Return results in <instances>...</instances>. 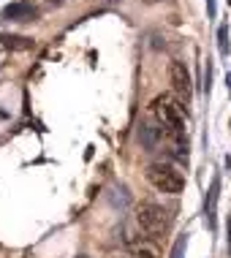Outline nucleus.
<instances>
[{
    "label": "nucleus",
    "instance_id": "1",
    "mask_svg": "<svg viewBox=\"0 0 231 258\" xmlns=\"http://www.w3.org/2000/svg\"><path fill=\"white\" fill-rule=\"evenodd\" d=\"M152 117L158 120L160 128H169V131H185V120H188V111L183 106V101L174 98L171 93L155 95L150 103Z\"/></svg>",
    "mask_w": 231,
    "mask_h": 258
},
{
    "label": "nucleus",
    "instance_id": "11",
    "mask_svg": "<svg viewBox=\"0 0 231 258\" xmlns=\"http://www.w3.org/2000/svg\"><path fill=\"white\" fill-rule=\"evenodd\" d=\"M228 242H231V220H228Z\"/></svg>",
    "mask_w": 231,
    "mask_h": 258
},
{
    "label": "nucleus",
    "instance_id": "8",
    "mask_svg": "<svg viewBox=\"0 0 231 258\" xmlns=\"http://www.w3.org/2000/svg\"><path fill=\"white\" fill-rule=\"evenodd\" d=\"M226 38H228V30H226V27H220V52H223V54L228 52V41H226Z\"/></svg>",
    "mask_w": 231,
    "mask_h": 258
},
{
    "label": "nucleus",
    "instance_id": "3",
    "mask_svg": "<svg viewBox=\"0 0 231 258\" xmlns=\"http://www.w3.org/2000/svg\"><path fill=\"white\" fill-rule=\"evenodd\" d=\"M147 182L160 193H180L185 187V177L183 171H177L171 163H150L144 171Z\"/></svg>",
    "mask_w": 231,
    "mask_h": 258
},
{
    "label": "nucleus",
    "instance_id": "6",
    "mask_svg": "<svg viewBox=\"0 0 231 258\" xmlns=\"http://www.w3.org/2000/svg\"><path fill=\"white\" fill-rule=\"evenodd\" d=\"M131 255L134 258H160V250H158V245L152 239H139V242H134L131 245Z\"/></svg>",
    "mask_w": 231,
    "mask_h": 258
},
{
    "label": "nucleus",
    "instance_id": "9",
    "mask_svg": "<svg viewBox=\"0 0 231 258\" xmlns=\"http://www.w3.org/2000/svg\"><path fill=\"white\" fill-rule=\"evenodd\" d=\"M109 258H134V255H120V253H111Z\"/></svg>",
    "mask_w": 231,
    "mask_h": 258
},
{
    "label": "nucleus",
    "instance_id": "2",
    "mask_svg": "<svg viewBox=\"0 0 231 258\" xmlns=\"http://www.w3.org/2000/svg\"><path fill=\"white\" fill-rule=\"evenodd\" d=\"M134 220H136V226H139V231H142L144 239H158V236L169 228V215H166V209L152 204V201H144V204L136 207Z\"/></svg>",
    "mask_w": 231,
    "mask_h": 258
},
{
    "label": "nucleus",
    "instance_id": "10",
    "mask_svg": "<svg viewBox=\"0 0 231 258\" xmlns=\"http://www.w3.org/2000/svg\"><path fill=\"white\" fill-rule=\"evenodd\" d=\"M144 3H163V0H144Z\"/></svg>",
    "mask_w": 231,
    "mask_h": 258
},
{
    "label": "nucleus",
    "instance_id": "7",
    "mask_svg": "<svg viewBox=\"0 0 231 258\" xmlns=\"http://www.w3.org/2000/svg\"><path fill=\"white\" fill-rule=\"evenodd\" d=\"M6 19H33L36 17V9H33L30 3H17V6H9V9L3 11Z\"/></svg>",
    "mask_w": 231,
    "mask_h": 258
},
{
    "label": "nucleus",
    "instance_id": "4",
    "mask_svg": "<svg viewBox=\"0 0 231 258\" xmlns=\"http://www.w3.org/2000/svg\"><path fill=\"white\" fill-rule=\"evenodd\" d=\"M169 82H171V90L180 95V101H191V74L183 62H171L169 68Z\"/></svg>",
    "mask_w": 231,
    "mask_h": 258
},
{
    "label": "nucleus",
    "instance_id": "12",
    "mask_svg": "<svg viewBox=\"0 0 231 258\" xmlns=\"http://www.w3.org/2000/svg\"><path fill=\"white\" fill-rule=\"evenodd\" d=\"M54 3H60V0H54Z\"/></svg>",
    "mask_w": 231,
    "mask_h": 258
},
{
    "label": "nucleus",
    "instance_id": "5",
    "mask_svg": "<svg viewBox=\"0 0 231 258\" xmlns=\"http://www.w3.org/2000/svg\"><path fill=\"white\" fill-rule=\"evenodd\" d=\"M36 46L33 38L25 36H0V52H27Z\"/></svg>",
    "mask_w": 231,
    "mask_h": 258
}]
</instances>
